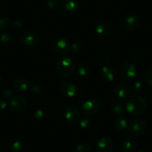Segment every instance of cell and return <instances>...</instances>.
Wrapping results in <instances>:
<instances>
[{
    "instance_id": "6da1fadb",
    "label": "cell",
    "mask_w": 152,
    "mask_h": 152,
    "mask_svg": "<svg viewBox=\"0 0 152 152\" xmlns=\"http://www.w3.org/2000/svg\"><path fill=\"white\" fill-rule=\"evenodd\" d=\"M147 108V102L142 96H136L130 99L126 105V110L133 116H140Z\"/></svg>"
},
{
    "instance_id": "7a4b0ae2",
    "label": "cell",
    "mask_w": 152,
    "mask_h": 152,
    "mask_svg": "<svg viewBox=\"0 0 152 152\" xmlns=\"http://www.w3.org/2000/svg\"><path fill=\"white\" fill-rule=\"evenodd\" d=\"M57 71L64 77H68L74 73L76 68V64L72 58L66 57L58 61L57 63Z\"/></svg>"
},
{
    "instance_id": "3957f363",
    "label": "cell",
    "mask_w": 152,
    "mask_h": 152,
    "mask_svg": "<svg viewBox=\"0 0 152 152\" xmlns=\"http://www.w3.org/2000/svg\"><path fill=\"white\" fill-rule=\"evenodd\" d=\"M148 129V125L145 121L141 119H137L131 122L128 127V132L133 137H139L144 135Z\"/></svg>"
},
{
    "instance_id": "277c9868",
    "label": "cell",
    "mask_w": 152,
    "mask_h": 152,
    "mask_svg": "<svg viewBox=\"0 0 152 152\" xmlns=\"http://www.w3.org/2000/svg\"><path fill=\"white\" fill-rule=\"evenodd\" d=\"M100 104L96 99H90L81 104V110L84 115L91 116L97 113L100 110Z\"/></svg>"
},
{
    "instance_id": "5b68a950",
    "label": "cell",
    "mask_w": 152,
    "mask_h": 152,
    "mask_svg": "<svg viewBox=\"0 0 152 152\" xmlns=\"http://www.w3.org/2000/svg\"><path fill=\"white\" fill-rule=\"evenodd\" d=\"M28 101L22 96H17L12 98L10 102V107L14 112L20 113L27 108Z\"/></svg>"
},
{
    "instance_id": "8992f818",
    "label": "cell",
    "mask_w": 152,
    "mask_h": 152,
    "mask_svg": "<svg viewBox=\"0 0 152 152\" xmlns=\"http://www.w3.org/2000/svg\"><path fill=\"white\" fill-rule=\"evenodd\" d=\"M52 49L58 54H66L70 49V45L68 40L64 38H57L52 43Z\"/></svg>"
},
{
    "instance_id": "52a82bcc",
    "label": "cell",
    "mask_w": 152,
    "mask_h": 152,
    "mask_svg": "<svg viewBox=\"0 0 152 152\" xmlns=\"http://www.w3.org/2000/svg\"><path fill=\"white\" fill-rule=\"evenodd\" d=\"M137 74V68L134 64L131 63H125L121 66L120 75L122 78L125 80H131L135 77Z\"/></svg>"
},
{
    "instance_id": "ba28073f",
    "label": "cell",
    "mask_w": 152,
    "mask_h": 152,
    "mask_svg": "<svg viewBox=\"0 0 152 152\" xmlns=\"http://www.w3.org/2000/svg\"><path fill=\"white\" fill-rule=\"evenodd\" d=\"M113 148V141L107 137L99 139L96 144V152H111Z\"/></svg>"
},
{
    "instance_id": "9c48e42d",
    "label": "cell",
    "mask_w": 152,
    "mask_h": 152,
    "mask_svg": "<svg viewBox=\"0 0 152 152\" xmlns=\"http://www.w3.org/2000/svg\"><path fill=\"white\" fill-rule=\"evenodd\" d=\"M140 23V20L137 14L134 13L128 14L124 18V26L128 30H135L137 28Z\"/></svg>"
},
{
    "instance_id": "30bf717a",
    "label": "cell",
    "mask_w": 152,
    "mask_h": 152,
    "mask_svg": "<svg viewBox=\"0 0 152 152\" xmlns=\"http://www.w3.org/2000/svg\"><path fill=\"white\" fill-rule=\"evenodd\" d=\"M64 116H65L66 119L69 122H76L80 118V111L77 107L74 105H69L66 108Z\"/></svg>"
},
{
    "instance_id": "8fae6325",
    "label": "cell",
    "mask_w": 152,
    "mask_h": 152,
    "mask_svg": "<svg viewBox=\"0 0 152 152\" xmlns=\"http://www.w3.org/2000/svg\"><path fill=\"white\" fill-rule=\"evenodd\" d=\"M114 93L120 99H127L132 94V90L126 84H118L114 89Z\"/></svg>"
},
{
    "instance_id": "7c38bea8",
    "label": "cell",
    "mask_w": 152,
    "mask_h": 152,
    "mask_svg": "<svg viewBox=\"0 0 152 152\" xmlns=\"http://www.w3.org/2000/svg\"><path fill=\"white\" fill-rule=\"evenodd\" d=\"M39 36L36 33L32 31H27L23 34L22 37V41L26 46H34L39 43Z\"/></svg>"
},
{
    "instance_id": "4fadbf2b",
    "label": "cell",
    "mask_w": 152,
    "mask_h": 152,
    "mask_svg": "<svg viewBox=\"0 0 152 152\" xmlns=\"http://www.w3.org/2000/svg\"><path fill=\"white\" fill-rule=\"evenodd\" d=\"M62 10L68 14H75L78 11V4L75 0H64L62 2Z\"/></svg>"
},
{
    "instance_id": "5bb4252c",
    "label": "cell",
    "mask_w": 152,
    "mask_h": 152,
    "mask_svg": "<svg viewBox=\"0 0 152 152\" xmlns=\"http://www.w3.org/2000/svg\"><path fill=\"white\" fill-rule=\"evenodd\" d=\"M60 92L66 97H73L75 96L77 89L75 85L71 82H64L60 87Z\"/></svg>"
},
{
    "instance_id": "9a60e30c",
    "label": "cell",
    "mask_w": 152,
    "mask_h": 152,
    "mask_svg": "<svg viewBox=\"0 0 152 152\" xmlns=\"http://www.w3.org/2000/svg\"><path fill=\"white\" fill-rule=\"evenodd\" d=\"M101 76L102 78L107 82H112L116 78V72L112 68L108 66H103L101 69Z\"/></svg>"
},
{
    "instance_id": "2e32d148",
    "label": "cell",
    "mask_w": 152,
    "mask_h": 152,
    "mask_svg": "<svg viewBox=\"0 0 152 152\" xmlns=\"http://www.w3.org/2000/svg\"><path fill=\"white\" fill-rule=\"evenodd\" d=\"M110 28L109 25L105 22H99L96 26V33L99 37L105 38L109 36Z\"/></svg>"
},
{
    "instance_id": "e0dca14e",
    "label": "cell",
    "mask_w": 152,
    "mask_h": 152,
    "mask_svg": "<svg viewBox=\"0 0 152 152\" xmlns=\"http://www.w3.org/2000/svg\"><path fill=\"white\" fill-rule=\"evenodd\" d=\"M13 86L14 88L17 90V92H25L28 89L29 87V83L27 79L22 77H19L17 78L13 82Z\"/></svg>"
},
{
    "instance_id": "ac0fdd59",
    "label": "cell",
    "mask_w": 152,
    "mask_h": 152,
    "mask_svg": "<svg viewBox=\"0 0 152 152\" xmlns=\"http://www.w3.org/2000/svg\"><path fill=\"white\" fill-rule=\"evenodd\" d=\"M125 112V107L121 104H116L112 106L110 109V113L114 117H120Z\"/></svg>"
},
{
    "instance_id": "d6986e66",
    "label": "cell",
    "mask_w": 152,
    "mask_h": 152,
    "mask_svg": "<svg viewBox=\"0 0 152 152\" xmlns=\"http://www.w3.org/2000/svg\"><path fill=\"white\" fill-rule=\"evenodd\" d=\"M122 146L125 150L128 151H134L137 147V141L133 138H128L123 142Z\"/></svg>"
},
{
    "instance_id": "ffe728a7",
    "label": "cell",
    "mask_w": 152,
    "mask_h": 152,
    "mask_svg": "<svg viewBox=\"0 0 152 152\" xmlns=\"http://www.w3.org/2000/svg\"><path fill=\"white\" fill-rule=\"evenodd\" d=\"M78 73L81 77H87L90 75L91 69L90 66L86 64H81L78 67Z\"/></svg>"
},
{
    "instance_id": "44dd1931",
    "label": "cell",
    "mask_w": 152,
    "mask_h": 152,
    "mask_svg": "<svg viewBox=\"0 0 152 152\" xmlns=\"http://www.w3.org/2000/svg\"><path fill=\"white\" fill-rule=\"evenodd\" d=\"M114 125L119 131H124V130L126 129L127 126H128V122L125 118L120 116V117H117L115 119Z\"/></svg>"
},
{
    "instance_id": "7402d4cb",
    "label": "cell",
    "mask_w": 152,
    "mask_h": 152,
    "mask_svg": "<svg viewBox=\"0 0 152 152\" xmlns=\"http://www.w3.org/2000/svg\"><path fill=\"white\" fill-rule=\"evenodd\" d=\"M75 152H92V148L88 143L83 142L76 146Z\"/></svg>"
},
{
    "instance_id": "603a6c76",
    "label": "cell",
    "mask_w": 152,
    "mask_h": 152,
    "mask_svg": "<svg viewBox=\"0 0 152 152\" xmlns=\"http://www.w3.org/2000/svg\"><path fill=\"white\" fill-rule=\"evenodd\" d=\"M11 24V20L7 16H0V31L5 30Z\"/></svg>"
},
{
    "instance_id": "cb8c5ba5",
    "label": "cell",
    "mask_w": 152,
    "mask_h": 152,
    "mask_svg": "<svg viewBox=\"0 0 152 152\" xmlns=\"http://www.w3.org/2000/svg\"><path fill=\"white\" fill-rule=\"evenodd\" d=\"M12 37L11 35L8 33L2 32L0 33V43L2 45H8L11 43Z\"/></svg>"
},
{
    "instance_id": "d4e9b609",
    "label": "cell",
    "mask_w": 152,
    "mask_h": 152,
    "mask_svg": "<svg viewBox=\"0 0 152 152\" xmlns=\"http://www.w3.org/2000/svg\"><path fill=\"white\" fill-rule=\"evenodd\" d=\"M84 49V43L81 41H76L71 46V50L74 53H79Z\"/></svg>"
},
{
    "instance_id": "484cf974",
    "label": "cell",
    "mask_w": 152,
    "mask_h": 152,
    "mask_svg": "<svg viewBox=\"0 0 152 152\" xmlns=\"http://www.w3.org/2000/svg\"><path fill=\"white\" fill-rule=\"evenodd\" d=\"M11 150L12 152H22L23 148V144L21 142L18 141V140H15L13 141L11 143Z\"/></svg>"
},
{
    "instance_id": "4316f807",
    "label": "cell",
    "mask_w": 152,
    "mask_h": 152,
    "mask_svg": "<svg viewBox=\"0 0 152 152\" xmlns=\"http://www.w3.org/2000/svg\"><path fill=\"white\" fill-rule=\"evenodd\" d=\"M31 92L36 96H40L43 93V87L39 84H33L31 87Z\"/></svg>"
},
{
    "instance_id": "83f0119b",
    "label": "cell",
    "mask_w": 152,
    "mask_h": 152,
    "mask_svg": "<svg viewBox=\"0 0 152 152\" xmlns=\"http://www.w3.org/2000/svg\"><path fill=\"white\" fill-rule=\"evenodd\" d=\"M34 117L36 118L38 120H43V119H45L47 116V114H46V111L43 110H37L34 113Z\"/></svg>"
},
{
    "instance_id": "f1b7e54d",
    "label": "cell",
    "mask_w": 152,
    "mask_h": 152,
    "mask_svg": "<svg viewBox=\"0 0 152 152\" xmlns=\"http://www.w3.org/2000/svg\"><path fill=\"white\" fill-rule=\"evenodd\" d=\"M46 5L50 9L55 10L58 8L60 3L58 0H46Z\"/></svg>"
},
{
    "instance_id": "f546056e",
    "label": "cell",
    "mask_w": 152,
    "mask_h": 152,
    "mask_svg": "<svg viewBox=\"0 0 152 152\" xmlns=\"http://www.w3.org/2000/svg\"><path fill=\"white\" fill-rule=\"evenodd\" d=\"M145 81L149 86L152 87V69L146 70L145 73Z\"/></svg>"
},
{
    "instance_id": "4dcf8cb0",
    "label": "cell",
    "mask_w": 152,
    "mask_h": 152,
    "mask_svg": "<svg viewBox=\"0 0 152 152\" xmlns=\"http://www.w3.org/2000/svg\"><path fill=\"white\" fill-rule=\"evenodd\" d=\"M1 93H2V96L5 99H10L13 96L12 90L8 87H3L1 90Z\"/></svg>"
},
{
    "instance_id": "1f68e13d",
    "label": "cell",
    "mask_w": 152,
    "mask_h": 152,
    "mask_svg": "<svg viewBox=\"0 0 152 152\" xmlns=\"http://www.w3.org/2000/svg\"><path fill=\"white\" fill-rule=\"evenodd\" d=\"M90 124H91V122H90V119H88V118H84L80 122V126H81V128L86 129L88 127H90Z\"/></svg>"
},
{
    "instance_id": "d6a6232c",
    "label": "cell",
    "mask_w": 152,
    "mask_h": 152,
    "mask_svg": "<svg viewBox=\"0 0 152 152\" xmlns=\"http://www.w3.org/2000/svg\"><path fill=\"white\" fill-rule=\"evenodd\" d=\"M101 62L102 63V64H104V66H107V64H109L110 63V58L108 56H103L101 58Z\"/></svg>"
},
{
    "instance_id": "836d02e7",
    "label": "cell",
    "mask_w": 152,
    "mask_h": 152,
    "mask_svg": "<svg viewBox=\"0 0 152 152\" xmlns=\"http://www.w3.org/2000/svg\"><path fill=\"white\" fill-rule=\"evenodd\" d=\"M142 84H141L140 81H136V82L133 84V89H134V90H136V91L140 90L142 89Z\"/></svg>"
},
{
    "instance_id": "e575fe53",
    "label": "cell",
    "mask_w": 152,
    "mask_h": 152,
    "mask_svg": "<svg viewBox=\"0 0 152 152\" xmlns=\"http://www.w3.org/2000/svg\"><path fill=\"white\" fill-rule=\"evenodd\" d=\"M7 107V102L5 101L0 99V113L3 112L4 110Z\"/></svg>"
},
{
    "instance_id": "d590c367",
    "label": "cell",
    "mask_w": 152,
    "mask_h": 152,
    "mask_svg": "<svg viewBox=\"0 0 152 152\" xmlns=\"http://www.w3.org/2000/svg\"><path fill=\"white\" fill-rule=\"evenodd\" d=\"M13 25H14V26H15V27H17V28H20L22 26H23L22 23H21V22H20V21H15Z\"/></svg>"
},
{
    "instance_id": "8d00e7d4",
    "label": "cell",
    "mask_w": 152,
    "mask_h": 152,
    "mask_svg": "<svg viewBox=\"0 0 152 152\" xmlns=\"http://www.w3.org/2000/svg\"><path fill=\"white\" fill-rule=\"evenodd\" d=\"M134 152H146V151H145L144 150H142V149H138V150L135 151Z\"/></svg>"
},
{
    "instance_id": "74e56055",
    "label": "cell",
    "mask_w": 152,
    "mask_h": 152,
    "mask_svg": "<svg viewBox=\"0 0 152 152\" xmlns=\"http://www.w3.org/2000/svg\"><path fill=\"white\" fill-rule=\"evenodd\" d=\"M2 77H1V75H0V86L2 85Z\"/></svg>"
}]
</instances>
